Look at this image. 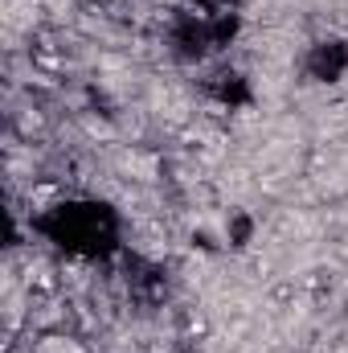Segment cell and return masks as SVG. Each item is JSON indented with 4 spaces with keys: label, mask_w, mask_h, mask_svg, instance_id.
I'll return each instance as SVG.
<instances>
[{
    "label": "cell",
    "mask_w": 348,
    "mask_h": 353,
    "mask_svg": "<svg viewBox=\"0 0 348 353\" xmlns=\"http://www.w3.org/2000/svg\"><path fill=\"white\" fill-rule=\"evenodd\" d=\"M66 197V185L58 181V176L41 173L33 185H29V193H25V205L33 210V214H50V210H58V201Z\"/></svg>",
    "instance_id": "cell-1"
}]
</instances>
